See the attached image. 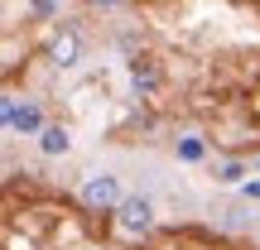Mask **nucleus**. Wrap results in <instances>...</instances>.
Masks as SVG:
<instances>
[{
    "instance_id": "nucleus-1",
    "label": "nucleus",
    "mask_w": 260,
    "mask_h": 250,
    "mask_svg": "<svg viewBox=\"0 0 260 250\" xmlns=\"http://www.w3.org/2000/svg\"><path fill=\"white\" fill-rule=\"evenodd\" d=\"M77 202H82V212H116L125 202L121 178L116 173H87L82 188H77Z\"/></svg>"
},
{
    "instance_id": "nucleus-2",
    "label": "nucleus",
    "mask_w": 260,
    "mask_h": 250,
    "mask_svg": "<svg viewBox=\"0 0 260 250\" xmlns=\"http://www.w3.org/2000/svg\"><path fill=\"white\" fill-rule=\"evenodd\" d=\"M116 231H121L125 241L149 236L154 231V202H149V197H125V202L116 207Z\"/></svg>"
},
{
    "instance_id": "nucleus-3",
    "label": "nucleus",
    "mask_w": 260,
    "mask_h": 250,
    "mask_svg": "<svg viewBox=\"0 0 260 250\" xmlns=\"http://www.w3.org/2000/svg\"><path fill=\"white\" fill-rule=\"evenodd\" d=\"M48 63L63 67V73H68V67H77V63H82V39H77L73 29H58L53 44H48Z\"/></svg>"
},
{
    "instance_id": "nucleus-4",
    "label": "nucleus",
    "mask_w": 260,
    "mask_h": 250,
    "mask_svg": "<svg viewBox=\"0 0 260 250\" xmlns=\"http://www.w3.org/2000/svg\"><path fill=\"white\" fill-rule=\"evenodd\" d=\"M5 121H10V130H24V135L44 130V116H39V106H5Z\"/></svg>"
},
{
    "instance_id": "nucleus-5",
    "label": "nucleus",
    "mask_w": 260,
    "mask_h": 250,
    "mask_svg": "<svg viewBox=\"0 0 260 250\" xmlns=\"http://www.w3.org/2000/svg\"><path fill=\"white\" fill-rule=\"evenodd\" d=\"M39 149H44V154H68V149H73V135H68L63 125H44L39 130Z\"/></svg>"
},
{
    "instance_id": "nucleus-6",
    "label": "nucleus",
    "mask_w": 260,
    "mask_h": 250,
    "mask_svg": "<svg viewBox=\"0 0 260 250\" xmlns=\"http://www.w3.org/2000/svg\"><path fill=\"white\" fill-rule=\"evenodd\" d=\"M241 178H246V164H236V159L217 164V183H241Z\"/></svg>"
},
{
    "instance_id": "nucleus-7",
    "label": "nucleus",
    "mask_w": 260,
    "mask_h": 250,
    "mask_svg": "<svg viewBox=\"0 0 260 250\" xmlns=\"http://www.w3.org/2000/svg\"><path fill=\"white\" fill-rule=\"evenodd\" d=\"M246 197H260V183H246Z\"/></svg>"
},
{
    "instance_id": "nucleus-8",
    "label": "nucleus",
    "mask_w": 260,
    "mask_h": 250,
    "mask_svg": "<svg viewBox=\"0 0 260 250\" xmlns=\"http://www.w3.org/2000/svg\"><path fill=\"white\" fill-rule=\"evenodd\" d=\"M92 5H116V0H92Z\"/></svg>"
}]
</instances>
